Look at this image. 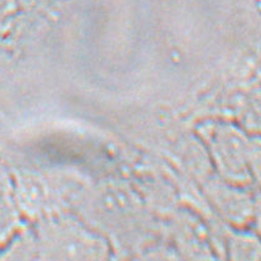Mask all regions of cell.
<instances>
[{
  "mask_svg": "<svg viewBox=\"0 0 261 261\" xmlns=\"http://www.w3.org/2000/svg\"><path fill=\"white\" fill-rule=\"evenodd\" d=\"M9 4H10V0H0V11L7 9Z\"/></svg>",
  "mask_w": 261,
  "mask_h": 261,
  "instance_id": "1",
  "label": "cell"
}]
</instances>
